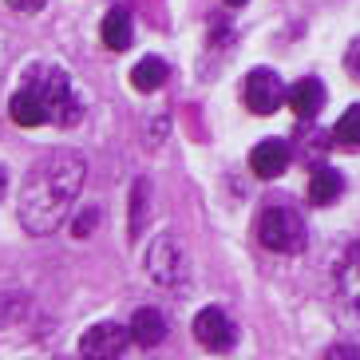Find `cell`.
<instances>
[{
  "mask_svg": "<svg viewBox=\"0 0 360 360\" xmlns=\"http://www.w3.org/2000/svg\"><path fill=\"white\" fill-rule=\"evenodd\" d=\"M87 179V162L75 150H52L44 155L20 182L16 194V210H20V226L32 238H44L64 226L72 202L79 198Z\"/></svg>",
  "mask_w": 360,
  "mask_h": 360,
  "instance_id": "6da1fadb",
  "label": "cell"
},
{
  "mask_svg": "<svg viewBox=\"0 0 360 360\" xmlns=\"http://www.w3.org/2000/svg\"><path fill=\"white\" fill-rule=\"evenodd\" d=\"M20 91H28V96L44 107L48 123H56V127H75V123L84 119V103L75 96L72 79H68L56 64H32L20 79Z\"/></svg>",
  "mask_w": 360,
  "mask_h": 360,
  "instance_id": "7a4b0ae2",
  "label": "cell"
},
{
  "mask_svg": "<svg viewBox=\"0 0 360 360\" xmlns=\"http://www.w3.org/2000/svg\"><path fill=\"white\" fill-rule=\"evenodd\" d=\"M257 238L274 254H301L305 250V222L289 206H265L262 218H257Z\"/></svg>",
  "mask_w": 360,
  "mask_h": 360,
  "instance_id": "3957f363",
  "label": "cell"
},
{
  "mask_svg": "<svg viewBox=\"0 0 360 360\" xmlns=\"http://www.w3.org/2000/svg\"><path fill=\"white\" fill-rule=\"evenodd\" d=\"M147 274L162 289H186V277H191L186 250L174 238H155V245L147 250Z\"/></svg>",
  "mask_w": 360,
  "mask_h": 360,
  "instance_id": "277c9868",
  "label": "cell"
},
{
  "mask_svg": "<svg viewBox=\"0 0 360 360\" xmlns=\"http://www.w3.org/2000/svg\"><path fill=\"white\" fill-rule=\"evenodd\" d=\"M127 328L115 321H99L79 337V360H119L127 352Z\"/></svg>",
  "mask_w": 360,
  "mask_h": 360,
  "instance_id": "5b68a950",
  "label": "cell"
},
{
  "mask_svg": "<svg viewBox=\"0 0 360 360\" xmlns=\"http://www.w3.org/2000/svg\"><path fill=\"white\" fill-rule=\"evenodd\" d=\"M281 103H285V84H281L277 72L254 68V72L245 75V107H250L254 115H274Z\"/></svg>",
  "mask_w": 360,
  "mask_h": 360,
  "instance_id": "8992f818",
  "label": "cell"
},
{
  "mask_svg": "<svg viewBox=\"0 0 360 360\" xmlns=\"http://www.w3.org/2000/svg\"><path fill=\"white\" fill-rule=\"evenodd\" d=\"M194 340H198L206 352H230L233 340H238V328H233V321L226 317L222 309L210 305L194 317Z\"/></svg>",
  "mask_w": 360,
  "mask_h": 360,
  "instance_id": "52a82bcc",
  "label": "cell"
},
{
  "mask_svg": "<svg viewBox=\"0 0 360 360\" xmlns=\"http://www.w3.org/2000/svg\"><path fill=\"white\" fill-rule=\"evenodd\" d=\"M127 340L131 345H143V349H155L167 340V317H162L159 309H135V317L127 325Z\"/></svg>",
  "mask_w": 360,
  "mask_h": 360,
  "instance_id": "ba28073f",
  "label": "cell"
},
{
  "mask_svg": "<svg viewBox=\"0 0 360 360\" xmlns=\"http://www.w3.org/2000/svg\"><path fill=\"white\" fill-rule=\"evenodd\" d=\"M285 103L293 107L297 119H313L321 107H325V84H321V79H313V75L297 79L293 87H285Z\"/></svg>",
  "mask_w": 360,
  "mask_h": 360,
  "instance_id": "9c48e42d",
  "label": "cell"
},
{
  "mask_svg": "<svg viewBox=\"0 0 360 360\" xmlns=\"http://www.w3.org/2000/svg\"><path fill=\"white\" fill-rule=\"evenodd\" d=\"M250 167H254L257 179H277V174H285L289 143H281V139H265V143H257L254 155H250Z\"/></svg>",
  "mask_w": 360,
  "mask_h": 360,
  "instance_id": "30bf717a",
  "label": "cell"
},
{
  "mask_svg": "<svg viewBox=\"0 0 360 360\" xmlns=\"http://www.w3.org/2000/svg\"><path fill=\"white\" fill-rule=\"evenodd\" d=\"M131 40H135V24H131L127 8H111L103 16V44L111 52H127Z\"/></svg>",
  "mask_w": 360,
  "mask_h": 360,
  "instance_id": "8fae6325",
  "label": "cell"
},
{
  "mask_svg": "<svg viewBox=\"0 0 360 360\" xmlns=\"http://www.w3.org/2000/svg\"><path fill=\"white\" fill-rule=\"evenodd\" d=\"M340 186H345L340 170L317 167V170H313V179H309V202H313V206H328V202L340 198Z\"/></svg>",
  "mask_w": 360,
  "mask_h": 360,
  "instance_id": "7c38bea8",
  "label": "cell"
},
{
  "mask_svg": "<svg viewBox=\"0 0 360 360\" xmlns=\"http://www.w3.org/2000/svg\"><path fill=\"white\" fill-rule=\"evenodd\" d=\"M167 75H170V68L162 64L159 56H147V60H139V64L131 68V87H135V91H155V87L167 84Z\"/></svg>",
  "mask_w": 360,
  "mask_h": 360,
  "instance_id": "4fadbf2b",
  "label": "cell"
},
{
  "mask_svg": "<svg viewBox=\"0 0 360 360\" xmlns=\"http://www.w3.org/2000/svg\"><path fill=\"white\" fill-rule=\"evenodd\" d=\"M8 115H12V123H20V127H44V123H48L44 107L36 103L28 91H20V87H16V96L8 99Z\"/></svg>",
  "mask_w": 360,
  "mask_h": 360,
  "instance_id": "5bb4252c",
  "label": "cell"
},
{
  "mask_svg": "<svg viewBox=\"0 0 360 360\" xmlns=\"http://www.w3.org/2000/svg\"><path fill=\"white\" fill-rule=\"evenodd\" d=\"M147 194H150V182L139 179L135 191H131V238H139V230H143V214H147Z\"/></svg>",
  "mask_w": 360,
  "mask_h": 360,
  "instance_id": "9a60e30c",
  "label": "cell"
},
{
  "mask_svg": "<svg viewBox=\"0 0 360 360\" xmlns=\"http://www.w3.org/2000/svg\"><path fill=\"white\" fill-rule=\"evenodd\" d=\"M360 111L356 107H349V111H345V115H340V123H337V131H333V135H337V143H345V147H356L360 143Z\"/></svg>",
  "mask_w": 360,
  "mask_h": 360,
  "instance_id": "2e32d148",
  "label": "cell"
},
{
  "mask_svg": "<svg viewBox=\"0 0 360 360\" xmlns=\"http://www.w3.org/2000/svg\"><path fill=\"white\" fill-rule=\"evenodd\" d=\"M24 309H28V297H20V293H0V328L12 325V321H20Z\"/></svg>",
  "mask_w": 360,
  "mask_h": 360,
  "instance_id": "e0dca14e",
  "label": "cell"
},
{
  "mask_svg": "<svg viewBox=\"0 0 360 360\" xmlns=\"http://www.w3.org/2000/svg\"><path fill=\"white\" fill-rule=\"evenodd\" d=\"M96 226H99V210H96V206H87V210L72 222V233H75V238H87V233L96 230Z\"/></svg>",
  "mask_w": 360,
  "mask_h": 360,
  "instance_id": "ac0fdd59",
  "label": "cell"
},
{
  "mask_svg": "<svg viewBox=\"0 0 360 360\" xmlns=\"http://www.w3.org/2000/svg\"><path fill=\"white\" fill-rule=\"evenodd\" d=\"M325 360H356V349H352V345H333Z\"/></svg>",
  "mask_w": 360,
  "mask_h": 360,
  "instance_id": "d6986e66",
  "label": "cell"
},
{
  "mask_svg": "<svg viewBox=\"0 0 360 360\" xmlns=\"http://www.w3.org/2000/svg\"><path fill=\"white\" fill-rule=\"evenodd\" d=\"M4 186H8V174H4V170H0V198H4Z\"/></svg>",
  "mask_w": 360,
  "mask_h": 360,
  "instance_id": "ffe728a7",
  "label": "cell"
}]
</instances>
